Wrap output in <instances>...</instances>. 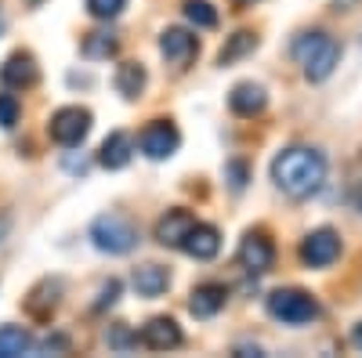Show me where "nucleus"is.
Here are the masks:
<instances>
[{"instance_id":"nucleus-1","label":"nucleus","mask_w":362,"mask_h":358,"mask_svg":"<svg viewBox=\"0 0 362 358\" xmlns=\"http://www.w3.org/2000/svg\"><path fill=\"white\" fill-rule=\"evenodd\" d=\"M272 181H276L290 199H308L322 189L326 181V156L315 148L293 145L272 160Z\"/></svg>"},{"instance_id":"nucleus-2","label":"nucleus","mask_w":362,"mask_h":358,"mask_svg":"<svg viewBox=\"0 0 362 358\" xmlns=\"http://www.w3.org/2000/svg\"><path fill=\"white\" fill-rule=\"evenodd\" d=\"M293 58L300 62V69H305L308 80H326L329 73L337 69L341 62V44L334 37H326V33H300L293 40Z\"/></svg>"},{"instance_id":"nucleus-3","label":"nucleus","mask_w":362,"mask_h":358,"mask_svg":"<svg viewBox=\"0 0 362 358\" xmlns=\"http://www.w3.org/2000/svg\"><path fill=\"white\" fill-rule=\"evenodd\" d=\"M90 243L102 253H131L138 246V228L124 214H102L90 225Z\"/></svg>"},{"instance_id":"nucleus-4","label":"nucleus","mask_w":362,"mask_h":358,"mask_svg":"<svg viewBox=\"0 0 362 358\" xmlns=\"http://www.w3.org/2000/svg\"><path fill=\"white\" fill-rule=\"evenodd\" d=\"M268 315L286 326H305L319 315V304L305 290H276V293H268Z\"/></svg>"},{"instance_id":"nucleus-5","label":"nucleus","mask_w":362,"mask_h":358,"mask_svg":"<svg viewBox=\"0 0 362 358\" xmlns=\"http://www.w3.org/2000/svg\"><path fill=\"white\" fill-rule=\"evenodd\" d=\"M51 138L62 145V148H76L87 134H90V112L80 105H66L51 116Z\"/></svg>"},{"instance_id":"nucleus-6","label":"nucleus","mask_w":362,"mask_h":358,"mask_svg":"<svg viewBox=\"0 0 362 358\" xmlns=\"http://www.w3.org/2000/svg\"><path fill=\"white\" fill-rule=\"evenodd\" d=\"M138 145H141V153L148 160H170L177 153V145H181V134H177V127L170 124V119H153V124L141 131Z\"/></svg>"},{"instance_id":"nucleus-7","label":"nucleus","mask_w":362,"mask_h":358,"mask_svg":"<svg viewBox=\"0 0 362 358\" xmlns=\"http://www.w3.org/2000/svg\"><path fill=\"white\" fill-rule=\"evenodd\" d=\"M341 257V235L334 228H319L300 243V261L308 268H329Z\"/></svg>"},{"instance_id":"nucleus-8","label":"nucleus","mask_w":362,"mask_h":358,"mask_svg":"<svg viewBox=\"0 0 362 358\" xmlns=\"http://www.w3.org/2000/svg\"><path fill=\"white\" fill-rule=\"evenodd\" d=\"M239 264H243L250 275H264L268 268L276 264V246H272L261 232H247L243 243H239Z\"/></svg>"},{"instance_id":"nucleus-9","label":"nucleus","mask_w":362,"mask_h":358,"mask_svg":"<svg viewBox=\"0 0 362 358\" xmlns=\"http://www.w3.org/2000/svg\"><path fill=\"white\" fill-rule=\"evenodd\" d=\"M160 51L170 66L177 69H185L192 58L199 54V40L189 33V29H163V37H160Z\"/></svg>"},{"instance_id":"nucleus-10","label":"nucleus","mask_w":362,"mask_h":358,"mask_svg":"<svg viewBox=\"0 0 362 358\" xmlns=\"http://www.w3.org/2000/svg\"><path fill=\"white\" fill-rule=\"evenodd\" d=\"M40 80V69L33 62V54L29 51H15L4 66H0V83L4 87H15V91H25V87H33Z\"/></svg>"},{"instance_id":"nucleus-11","label":"nucleus","mask_w":362,"mask_h":358,"mask_svg":"<svg viewBox=\"0 0 362 358\" xmlns=\"http://www.w3.org/2000/svg\"><path fill=\"white\" fill-rule=\"evenodd\" d=\"M181 326L174 322V318H153V322H145L141 326V337H138V344H145L148 351H174V347H181Z\"/></svg>"},{"instance_id":"nucleus-12","label":"nucleus","mask_w":362,"mask_h":358,"mask_svg":"<svg viewBox=\"0 0 362 358\" xmlns=\"http://www.w3.org/2000/svg\"><path fill=\"white\" fill-rule=\"evenodd\" d=\"M264 105H268V95H264V87H257V83H235L232 95H228V109L235 116H243V119L261 116Z\"/></svg>"},{"instance_id":"nucleus-13","label":"nucleus","mask_w":362,"mask_h":358,"mask_svg":"<svg viewBox=\"0 0 362 358\" xmlns=\"http://www.w3.org/2000/svg\"><path fill=\"white\" fill-rule=\"evenodd\" d=\"M131 156H134V141H131L127 131H112L102 141V148H98V163L105 170H124L131 163Z\"/></svg>"},{"instance_id":"nucleus-14","label":"nucleus","mask_w":362,"mask_h":358,"mask_svg":"<svg viewBox=\"0 0 362 358\" xmlns=\"http://www.w3.org/2000/svg\"><path fill=\"white\" fill-rule=\"evenodd\" d=\"M181 250H185L189 257H196V261H210V257H218V250H221V235H218L214 225H192V232L185 235Z\"/></svg>"},{"instance_id":"nucleus-15","label":"nucleus","mask_w":362,"mask_h":358,"mask_svg":"<svg viewBox=\"0 0 362 358\" xmlns=\"http://www.w3.org/2000/svg\"><path fill=\"white\" fill-rule=\"evenodd\" d=\"M192 225H196V217L189 210H167L160 217V225H156V239H160L163 246L181 250V243H185V235L192 232Z\"/></svg>"},{"instance_id":"nucleus-16","label":"nucleus","mask_w":362,"mask_h":358,"mask_svg":"<svg viewBox=\"0 0 362 358\" xmlns=\"http://www.w3.org/2000/svg\"><path fill=\"white\" fill-rule=\"evenodd\" d=\"M225 301H228V290H225L221 282H203V286L192 290L189 311H192L196 318H214V315L225 308Z\"/></svg>"},{"instance_id":"nucleus-17","label":"nucleus","mask_w":362,"mask_h":358,"mask_svg":"<svg viewBox=\"0 0 362 358\" xmlns=\"http://www.w3.org/2000/svg\"><path fill=\"white\" fill-rule=\"evenodd\" d=\"M131 286L138 290V297H163L167 293V286H170V272L163 264H141V268H134V275H131Z\"/></svg>"},{"instance_id":"nucleus-18","label":"nucleus","mask_w":362,"mask_h":358,"mask_svg":"<svg viewBox=\"0 0 362 358\" xmlns=\"http://www.w3.org/2000/svg\"><path fill=\"white\" fill-rule=\"evenodd\" d=\"M58 282H51V279H44L33 293L25 297V311L33 315V318H51V311H54V304H58Z\"/></svg>"},{"instance_id":"nucleus-19","label":"nucleus","mask_w":362,"mask_h":358,"mask_svg":"<svg viewBox=\"0 0 362 358\" xmlns=\"http://www.w3.org/2000/svg\"><path fill=\"white\" fill-rule=\"evenodd\" d=\"M116 91L134 102V98L145 91V66H141V62H124V66H116Z\"/></svg>"},{"instance_id":"nucleus-20","label":"nucleus","mask_w":362,"mask_h":358,"mask_svg":"<svg viewBox=\"0 0 362 358\" xmlns=\"http://www.w3.org/2000/svg\"><path fill=\"white\" fill-rule=\"evenodd\" d=\"M25 351H33V337L22 326H0V358H15Z\"/></svg>"},{"instance_id":"nucleus-21","label":"nucleus","mask_w":362,"mask_h":358,"mask_svg":"<svg viewBox=\"0 0 362 358\" xmlns=\"http://www.w3.org/2000/svg\"><path fill=\"white\" fill-rule=\"evenodd\" d=\"M83 58H90V62H105V58L116 54V37L105 33V29H98V33H87L83 44H80Z\"/></svg>"},{"instance_id":"nucleus-22","label":"nucleus","mask_w":362,"mask_h":358,"mask_svg":"<svg viewBox=\"0 0 362 358\" xmlns=\"http://www.w3.org/2000/svg\"><path fill=\"white\" fill-rule=\"evenodd\" d=\"M257 47V37L254 33H247V29H239L235 37H228V44L221 47V54H218V66H232V62H239L243 54H250Z\"/></svg>"},{"instance_id":"nucleus-23","label":"nucleus","mask_w":362,"mask_h":358,"mask_svg":"<svg viewBox=\"0 0 362 358\" xmlns=\"http://www.w3.org/2000/svg\"><path fill=\"white\" fill-rule=\"evenodd\" d=\"M185 18L196 29H214L218 25V11L206 4V0H185Z\"/></svg>"},{"instance_id":"nucleus-24","label":"nucleus","mask_w":362,"mask_h":358,"mask_svg":"<svg viewBox=\"0 0 362 358\" xmlns=\"http://www.w3.org/2000/svg\"><path fill=\"white\" fill-rule=\"evenodd\" d=\"M124 8H127V0H87V11H90V18H102V22L116 18Z\"/></svg>"},{"instance_id":"nucleus-25","label":"nucleus","mask_w":362,"mask_h":358,"mask_svg":"<svg viewBox=\"0 0 362 358\" xmlns=\"http://www.w3.org/2000/svg\"><path fill=\"white\" fill-rule=\"evenodd\" d=\"M105 340H109L112 351H131V347H138V333H131L127 326H112V330L105 333Z\"/></svg>"},{"instance_id":"nucleus-26","label":"nucleus","mask_w":362,"mask_h":358,"mask_svg":"<svg viewBox=\"0 0 362 358\" xmlns=\"http://www.w3.org/2000/svg\"><path fill=\"white\" fill-rule=\"evenodd\" d=\"M18 124V102L15 95H0V127H15Z\"/></svg>"},{"instance_id":"nucleus-27","label":"nucleus","mask_w":362,"mask_h":358,"mask_svg":"<svg viewBox=\"0 0 362 358\" xmlns=\"http://www.w3.org/2000/svg\"><path fill=\"white\" fill-rule=\"evenodd\" d=\"M225 177H228V185H232L235 192H243V189H247V163L232 160V163L225 167Z\"/></svg>"},{"instance_id":"nucleus-28","label":"nucleus","mask_w":362,"mask_h":358,"mask_svg":"<svg viewBox=\"0 0 362 358\" xmlns=\"http://www.w3.org/2000/svg\"><path fill=\"white\" fill-rule=\"evenodd\" d=\"M116 297H119V282H116V279H109V282L102 286V301H98L95 308L102 311V308H109V304H116Z\"/></svg>"},{"instance_id":"nucleus-29","label":"nucleus","mask_w":362,"mask_h":358,"mask_svg":"<svg viewBox=\"0 0 362 358\" xmlns=\"http://www.w3.org/2000/svg\"><path fill=\"white\" fill-rule=\"evenodd\" d=\"M8 232H11V214H0V243L8 239Z\"/></svg>"},{"instance_id":"nucleus-30","label":"nucleus","mask_w":362,"mask_h":358,"mask_svg":"<svg viewBox=\"0 0 362 358\" xmlns=\"http://www.w3.org/2000/svg\"><path fill=\"white\" fill-rule=\"evenodd\" d=\"M351 344L362 351V326H355V330H351Z\"/></svg>"},{"instance_id":"nucleus-31","label":"nucleus","mask_w":362,"mask_h":358,"mask_svg":"<svg viewBox=\"0 0 362 358\" xmlns=\"http://www.w3.org/2000/svg\"><path fill=\"white\" fill-rule=\"evenodd\" d=\"M239 8H250V4H261V0H235Z\"/></svg>"},{"instance_id":"nucleus-32","label":"nucleus","mask_w":362,"mask_h":358,"mask_svg":"<svg viewBox=\"0 0 362 358\" xmlns=\"http://www.w3.org/2000/svg\"><path fill=\"white\" fill-rule=\"evenodd\" d=\"M0 29H4V15H0Z\"/></svg>"}]
</instances>
